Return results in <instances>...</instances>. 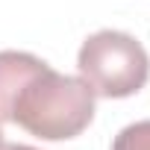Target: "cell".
<instances>
[{"label": "cell", "instance_id": "obj_1", "mask_svg": "<svg viewBox=\"0 0 150 150\" xmlns=\"http://www.w3.org/2000/svg\"><path fill=\"white\" fill-rule=\"evenodd\" d=\"M94 118V91L50 65L38 71L12 103V124L44 141H65L80 135Z\"/></svg>", "mask_w": 150, "mask_h": 150}, {"label": "cell", "instance_id": "obj_2", "mask_svg": "<svg viewBox=\"0 0 150 150\" xmlns=\"http://www.w3.org/2000/svg\"><path fill=\"white\" fill-rule=\"evenodd\" d=\"M80 80L94 91V97H132L147 86L150 56L129 33L100 30L88 35L77 56Z\"/></svg>", "mask_w": 150, "mask_h": 150}, {"label": "cell", "instance_id": "obj_3", "mask_svg": "<svg viewBox=\"0 0 150 150\" xmlns=\"http://www.w3.org/2000/svg\"><path fill=\"white\" fill-rule=\"evenodd\" d=\"M47 62L24 53V50H0V121L12 124V103L18 91L33 80L38 71H44Z\"/></svg>", "mask_w": 150, "mask_h": 150}, {"label": "cell", "instance_id": "obj_4", "mask_svg": "<svg viewBox=\"0 0 150 150\" xmlns=\"http://www.w3.org/2000/svg\"><path fill=\"white\" fill-rule=\"evenodd\" d=\"M112 150H150V121H135L124 127L115 135Z\"/></svg>", "mask_w": 150, "mask_h": 150}, {"label": "cell", "instance_id": "obj_5", "mask_svg": "<svg viewBox=\"0 0 150 150\" xmlns=\"http://www.w3.org/2000/svg\"><path fill=\"white\" fill-rule=\"evenodd\" d=\"M0 150H35V147H30V144H3Z\"/></svg>", "mask_w": 150, "mask_h": 150}, {"label": "cell", "instance_id": "obj_6", "mask_svg": "<svg viewBox=\"0 0 150 150\" xmlns=\"http://www.w3.org/2000/svg\"><path fill=\"white\" fill-rule=\"evenodd\" d=\"M0 147H3V129H0Z\"/></svg>", "mask_w": 150, "mask_h": 150}]
</instances>
